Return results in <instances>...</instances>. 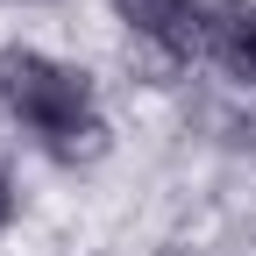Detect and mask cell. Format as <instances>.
<instances>
[{
	"label": "cell",
	"mask_w": 256,
	"mask_h": 256,
	"mask_svg": "<svg viewBox=\"0 0 256 256\" xmlns=\"http://www.w3.org/2000/svg\"><path fill=\"white\" fill-rule=\"evenodd\" d=\"M0 100L14 121H28L57 156H86L100 150V114H92V86L86 72L57 64L43 50H0Z\"/></svg>",
	"instance_id": "cell-1"
},
{
	"label": "cell",
	"mask_w": 256,
	"mask_h": 256,
	"mask_svg": "<svg viewBox=\"0 0 256 256\" xmlns=\"http://www.w3.org/2000/svg\"><path fill=\"white\" fill-rule=\"evenodd\" d=\"M121 22L136 28V36H150L164 57H200L206 50V8L200 0H114Z\"/></svg>",
	"instance_id": "cell-2"
},
{
	"label": "cell",
	"mask_w": 256,
	"mask_h": 256,
	"mask_svg": "<svg viewBox=\"0 0 256 256\" xmlns=\"http://www.w3.org/2000/svg\"><path fill=\"white\" fill-rule=\"evenodd\" d=\"M206 50L228 64L235 78L256 86V0H220L206 14Z\"/></svg>",
	"instance_id": "cell-3"
},
{
	"label": "cell",
	"mask_w": 256,
	"mask_h": 256,
	"mask_svg": "<svg viewBox=\"0 0 256 256\" xmlns=\"http://www.w3.org/2000/svg\"><path fill=\"white\" fill-rule=\"evenodd\" d=\"M14 214V192H8V178H0V220H8Z\"/></svg>",
	"instance_id": "cell-4"
}]
</instances>
